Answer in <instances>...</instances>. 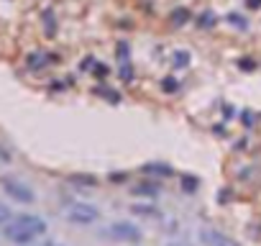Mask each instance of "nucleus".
I'll list each match as a JSON object with an SVG mask.
<instances>
[{
  "instance_id": "6ab92c4d",
  "label": "nucleus",
  "mask_w": 261,
  "mask_h": 246,
  "mask_svg": "<svg viewBox=\"0 0 261 246\" xmlns=\"http://www.w3.org/2000/svg\"><path fill=\"white\" fill-rule=\"evenodd\" d=\"M44 246H62V243H54V241H46Z\"/></svg>"
},
{
  "instance_id": "9d476101",
  "label": "nucleus",
  "mask_w": 261,
  "mask_h": 246,
  "mask_svg": "<svg viewBox=\"0 0 261 246\" xmlns=\"http://www.w3.org/2000/svg\"><path fill=\"white\" fill-rule=\"evenodd\" d=\"M44 59H46V54H31V57H29V67H31V69H36V67H41V64H44Z\"/></svg>"
},
{
  "instance_id": "ddd939ff",
  "label": "nucleus",
  "mask_w": 261,
  "mask_h": 246,
  "mask_svg": "<svg viewBox=\"0 0 261 246\" xmlns=\"http://www.w3.org/2000/svg\"><path fill=\"white\" fill-rule=\"evenodd\" d=\"M164 90H167V92H174V90H177V80L167 77V80H164Z\"/></svg>"
},
{
  "instance_id": "a211bd4d",
  "label": "nucleus",
  "mask_w": 261,
  "mask_h": 246,
  "mask_svg": "<svg viewBox=\"0 0 261 246\" xmlns=\"http://www.w3.org/2000/svg\"><path fill=\"white\" fill-rule=\"evenodd\" d=\"M261 6V0H248V8H258Z\"/></svg>"
},
{
  "instance_id": "9b49d317",
  "label": "nucleus",
  "mask_w": 261,
  "mask_h": 246,
  "mask_svg": "<svg viewBox=\"0 0 261 246\" xmlns=\"http://www.w3.org/2000/svg\"><path fill=\"white\" fill-rule=\"evenodd\" d=\"M174 23H187V18H190V13L187 11H174Z\"/></svg>"
},
{
  "instance_id": "f8f14e48",
  "label": "nucleus",
  "mask_w": 261,
  "mask_h": 246,
  "mask_svg": "<svg viewBox=\"0 0 261 246\" xmlns=\"http://www.w3.org/2000/svg\"><path fill=\"white\" fill-rule=\"evenodd\" d=\"M44 21H46V23H44V26H46V34H54V16H51V13H46V16H44Z\"/></svg>"
},
{
  "instance_id": "6e6552de",
  "label": "nucleus",
  "mask_w": 261,
  "mask_h": 246,
  "mask_svg": "<svg viewBox=\"0 0 261 246\" xmlns=\"http://www.w3.org/2000/svg\"><path fill=\"white\" fill-rule=\"evenodd\" d=\"M13 218V213H11V208L6 205V203H0V226H6L8 220Z\"/></svg>"
},
{
  "instance_id": "dca6fc26",
  "label": "nucleus",
  "mask_w": 261,
  "mask_h": 246,
  "mask_svg": "<svg viewBox=\"0 0 261 246\" xmlns=\"http://www.w3.org/2000/svg\"><path fill=\"white\" fill-rule=\"evenodd\" d=\"M230 23L236 29H246V21H241V16H230Z\"/></svg>"
},
{
  "instance_id": "f257e3e1",
  "label": "nucleus",
  "mask_w": 261,
  "mask_h": 246,
  "mask_svg": "<svg viewBox=\"0 0 261 246\" xmlns=\"http://www.w3.org/2000/svg\"><path fill=\"white\" fill-rule=\"evenodd\" d=\"M6 238L18 243V246H26L31 243L34 238H39L41 233H46V220L39 218V215H16L6 223Z\"/></svg>"
},
{
  "instance_id": "0eeeda50",
  "label": "nucleus",
  "mask_w": 261,
  "mask_h": 246,
  "mask_svg": "<svg viewBox=\"0 0 261 246\" xmlns=\"http://www.w3.org/2000/svg\"><path fill=\"white\" fill-rule=\"evenodd\" d=\"M144 172H146V175H172V169H169L167 164H146Z\"/></svg>"
},
{
  "instance_id": "39448f33",
  "label": "nucleus",
  "mask_w": 261,
  "mask_h": 246,
  "mask_svg": "<svg viewBox=\"0 0 261 246\" xmlns=\"http://www.w3.org/2000/svg\"><path fill=\"white\" fill-rule=\"evenodd\" d=\"M200 241H202V246H238L233 238H228V236H223V233H218L213 228L200 231Z\"/></svg>"
},
{
  "instance_id": "2eb2a0df",
  "label": "nucleus",
  "mask_w": 261,
  "mask_h": 246,
  "mask_svg": "<svg viewBox=\"0 0 261 246\" xmlns=\"http://www.w3.org/2000/svg\"><path fill=\"white\" fill-rule=\"evenodd\" d=\"M136 195H156V187H136Z\"/></svg>"
},
{
  "instance_id": "20e7f679",
  "label": "nucleus",
  "mask_w": 261,
  "mask_h": 246,
  "mask_svg": "<svg viewBox=\"0 0 261 246\" xmlns=\"http://www.w3.org/2000/svg\"><path fill=\"white\" fill-rule=\"evenodd\" d=\"M108 236L115 238V241H130V243H134V241L141 238V231H139V226L128 223V220H118V223H113L108 228Z\"/></svg>"
},
{
  "instance_id": "7ed1b4c3",
  "label": "nucleus",
  "mask_w": 261,
  "mask_h": 246,
  "mask_svg": "<svg viewBox=\"0 0 261 246\" xmlns=\"http://www.w3.org/2000/svg\"><path fill=\"white\" fill-rule=\"evenodd\" d=\"M3 190H6V195L8 198H13V200H18V203H34L36 200V195H34V190L29 187V185H23V182H18V180H3Z\"/></svg>"
},
{
  "instance_id": "1a4fd4ad",
  "label": "nucleus",
  "mask_w": 261,
  "mask_h": 246,
  "mask_svg": "<svg viewBox=\"0 0 261 246\" xmlns=\"http://www.w3.org/2000/svg\"><path fill=\"white\" fill-rule=\"evenodd\" d=\"M190 64V54L187 52H177L174 54V67H187Z\"/></svg>"
},
{
  "instance_id": "4468645a",
  "label": "nucleus",
  "mask_w": 261,
  "mask_h": 246,
  "mask_svg": "<svg viewBox=\"0 0 261 246\" xmlns=\"http://www.w3.org/2000/svg\"><path fill=\"white\" fill-rule=\"evenodd\" d=\"M182 180H185V187H187L190 192L197 187V177H182Z\"/></svg>"
},
{
  "instance_id": "f3484780",
  "label": "nucleus",
  "mask_w": 261,
  "mask_h": 246,
  "mask_svg": "<svg viewBox=\"0 0 261 246\" xmlns=\"http://www.w3.org/2000/svg\"><path fill=\"white\" fill-rule=\"evenodd\" d=\"M120 75H123V80H130L134 75H130V67H128V62H123V69H120Z\"/></svg>"
},
{
  "instance_id": "f03ea898",
  "label": "nucleus",
  "mask_w": 261,
  "mask_h": 246,
  "mask_svg": "<svg viewBox=\"0 0 261 246\" xmlns=\"http://www.w3.org/2000/svg\"><path fill=\"white\" fill-rule=\"evenodd\" d=\"M100 218V210L90 203H74L67 208V220L74 223V226H90Z\"/></svg>"
},
{
  "instance_id": "423d86ee",
  "label": "nucleus",
  "mask_w": 261,
  "mask_h": 246,
  "mask_svg": "<svg viewBox=\"0 0 261 246\" xmlns=\"http://www.w3.org/2000/svg\"><path fill=\"white\" fill-rule=\"evenodd\" d=\"M69 180L77 182V185H82V187H95V185H97V180H95L92 175H72Z\"/></svg>"
}]
</instances>
